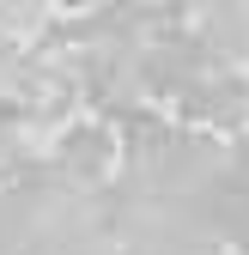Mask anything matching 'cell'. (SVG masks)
Here are the masks:
<instances>
[{
    "mask_svg": "<svg viewBox=\"0 0 249 255\" xmlns=\"http://www.w3.org/2000/svg\"><path fill=\"white\" fill-rule=\"evenodd\" d=\"M176 104H182V122H195V128H237L249 116V79L231 73V67L201 73Z\"/></svg>",
    "mask_w": 249,
    "mask_h": 255,
    "instance_id": "cell-2",
    "label": "cell"
},
{
    "mask_svg": "<svg viewBox=\"0 0 249 255\" xmlns=\"http://www.w3.org/2000/svg\"><path fill=\"white\" fill-rule=\"evenodd\" d=\"M55 176L67 182V188H91V182H110L116 164H122V140H116V128L98 122V116H73L67 128H55Z\"/></svg>",
    "mask_w": 249,
    "mask_h": 255,
    "instance_id": "cell-1",
    "label": "cell"
}]
</instances>
